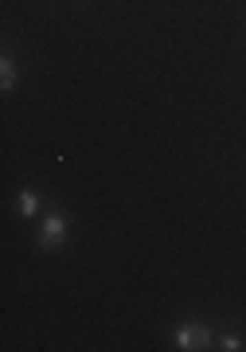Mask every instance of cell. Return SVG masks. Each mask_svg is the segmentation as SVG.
Segmentation results:
<instances>
[{"instance_id":"cell-1","label":"cell","mask_w":246,"mask_h":352,"mask_svg":"<svg viewBox=\"0 0 246 352\" xmlns=\"http://www.w3.org/2000/svg\"><path fill=\"white\" fill-rule=\"evenodd\" d=\"M63 239H67V215L51 212L47 219H43V231H39V247H43V251H59Z\"/></svg>"},{"instance_id":"cell-2","label":"cell","mask_w":246,"mask_h":352,"mask_svg":"<svg viewBox=\"0 0 246 352\" xmlns=\"http://www.w3.org/2000/svg\"><path fill=\"white\" fill-rule=\"evenodd\" d=\"M176 344L180 349H203V344H211V329L208 325H180L176 329Z\"/></svg>"},{"instance_id":"cell-3","label":"cell","mask_w":246,"mask_h":352,"mask_svg":"<svg viewBox=\"0 0 246 352\" xmlns=\"http://www.w3.org/2000/svg\"><path fill=\"white\" fill-rule=\"evenodd\" d=\"M0 87H4V90L16 87V63H12V55H4V59H0Z\"/></svg>"},{"instance_id":"cell-4","label":"cell","mask_w":246,"mask_h":352,"mask_svg":"<svg viewBox=\"0 0 246 352\" xmlns=\"http://www.w3.org/2000/svg\"><path fill=\"white\" fill-rule=\"evenodd\" d=\"M16 208H20V215H24V219H32V215H36V196H32V192H20V196H16Z\"/></svg>"},{"instance_id":"cell-5","label":"cell","mask_w":246,"mask_h":352,"mask_svg":"<svg viewBox=\"0 0 246 352\" xmlns=\"http://www.w3.org/2000/svg\"><path fill=\"white\" fill-rule=\"evenodd\" d=\"M219 349H227V352H238V349H243V340L234 337V333H227V337H223V344H219Z\"/></svg>"}]
</instances>
